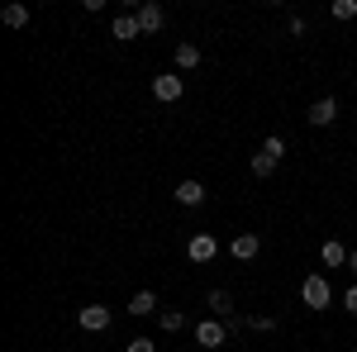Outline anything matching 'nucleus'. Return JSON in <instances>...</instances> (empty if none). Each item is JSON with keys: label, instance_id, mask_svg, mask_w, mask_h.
<instances>
[{"label": "nucleus", "instance_id": "obj_8", "mask_svg": "<svg viewBox=\"0 0 357 352\" xmlns=\"http://www.w3.org/2000/svg\"><path fill=\"white\" fill-rule=\"evenodd\" d=\"M257 247H262V238H257V234H238V238L229 243V252H234L238 262H252V257H257Z\"/></svg>", "mask_w": 357, "mask_h": 352}, {"label": "nucleus", "instance_id": "obj_21", "mask_svg": "<svg viewBox=\"0 0 357 352\" xmlns=\"http://www.w3.org/2000/svg\"><path fill=\"white\" fill-rule=\"evenodd\" d=\"M129 352H158V343H153V338H134V343H129Z\"/></svg>", "mask_w": 357, "mask_h": 352}, {"label": "nucleus", "instance_id": "obj_12", "mask_svg": "<svg viewBox=\"0 0 357 352\" xmlns=\"http://www.w3.org/2000/svg\"><path fill=\"white\" fill-rule=\"evenodd\" d=\"M319 257H324L329 267H348V257H353V252H348V247L338 243V238H329V243L319 247Z\"/></svg>", "mask_w": 357, "mask_h": 352}, {"label": "nucleus", "instance_id": "obj_18", "mask_svg": "<svg viewBox=\"0 0 357 352\" xmlns=\"http://www.w3.org/2000/svg\"><path fill=\"white\" fill-rule=\"evenodd\" d=\"M333 20H357V0H333Z\"/></svg>", "mask_w": 357, "mask_h": 352}, {"label": "nucleus", "instance_id": "obj_24", "mask_svg": "<svg viewBox=\"0 0 357 352\" xmlns=\"http://www.w3.org/2000/svg\"><path fill=\"white\" fill-rule=\"evenodd\" d=\"M353 352H357V348H353Z\"/></svg>", "mask_w": 357, "mask_h": 352}, {"label": "nucleus", "instance_id": "obj_16", "mask_svg": "<svg viewBox=\"0 0 357 352\" xmlns=\"http://www.w3.org/2000/svg\"><path fill=\"white\" fill-rule=\"evenodd\" d=\"M158 324H162L167 333H181V328L191 324V319H186V314H181V309H167V314H158Z\"/></svg>", "mask_w": 357, "mask_h": 352}, {"label": "nucleus", "instance_id": "obj_4", "mask_svg": "<svg viewBox=\"0 0 357 352\" xmlns=\"http://www.w3.org/2000/svg\"><path fill=\"white\" fill-rule=\"evenodd\" d=\"M234 333H229V324H220V319H205V324H195V343L200 348H224Z\"/></svg>", "mask_w": 357, "mask_h": 352}, {"label": "nucleus", "instance_id": "obj_1", "mask_svg": "<svg viewBox=\"0 0 357 352\" xmlns=\"http://www.w3.org/2000/svg\"><path fill=\"white\" fill-rule=\"evenodd\" d=\"M301 300H305V309H329L333 305V286L319 276V271H310L305 286H301Z\"/></svg>", "mask_w": 357, "mask_h": 352}, {"label": "nucleus", "instance_id": "obj_9", "mask_svg": "<svg viewBox=\"0 0 357 352\" xmlns=\"http://www.w3.org/2000/svg\"><path fill=\"white\" fill-rule=\"evenodd\" d=\"M110 33L119 38V43H134V38L143 33V29H138V20H134V15H119V20L110 24Z\"/></svg>", "mask_w": 357, "mask_h": 352}, {"label": "nucleus", "instance_id": "obj_14", "mask_svg": "<svg viewBox=\"0 0 357 352\" xmlns=\"http://www.w3.org/2000/svg\"><path fill=\"white\" fill-rule=\"evenodd\" d=\"M129 314H138V319H143V314H158V296H153V291H138V296L129 300Z\"/></svg>", "mask_w": 357, "mask_h": 352}, {"label": "nucleus", "instance_id": "obj_7", "mask_svg": "<svg viewBox=\"0 0 357 352\" xmlns=\"http://www.w3.org/2000/svg\"><path fill=\"white\" fill-rule=\"evenodd\" d=\"M215 252H220V243H215L210 234H195L191 243H186V257H191V262H215Z\"/></svg>", "mask_w": 357, "mask_h": 352}, {"label": "nucleus", "instance_id": "obj_22", "mask_svg": "<svg viewBox=\"0 0 357 352\" xmlns=\"http://www.w3.org/2000/svg\"><path fill=\"white\" fill-rule=\"evenodd\" d=\"M343 309H348V314H357V286H348V291H343Z\"/></svg>", "mask_w": 357, "mask_h": 352}, {"label": "nucleus", "instance_id": "obj_13", "mask_svg": "<svg viewBox=\"0 0 357 352\" xmlns=\"http://www.w3.org/2000/svg\"><path fill=\"white\" fill-rule=\"evenodd\" d=\"M176 72H191V67H200V48L195 43H176Z\"/></svg>", "mask_w": 357, "mask_h": 352}, {"label": "nucleus", "instance_id": "obj_5", "mask_svg": "<svg viewBox=\"0 0 357 352\" xmlns=\"http://www.w3.org/2000/svg\"><path fill=\"white\" fill-rule=\"evenodd\" d=\"M134 20H138V29H143V33H158V29L167 24V10L158 5V0H143V5L134 10Z\"/></svg>", "mask_w": 357, "mask_h": 352}, {"label": "nucleus", "instance_id": "obj_23", "mask_svg": "<svg viewBox=\"0 0 357 352\" xmlns=\"http://www.w3.org/2000/svg\"><path fill=\"white\" fill-rule=\"evenodd\" d=\"M348 271H353V276H357V247H353V257H348Z\"/></svg>", "mask_w": 357, "mask_h": 352}, {"label": "nucleus", "instance_id": "obj_17", "mask_svg": "<svg viewBox=\"0 0 357 352\" xmlns=\"http://www.w3.org/2000/svg\"><path fill=\"white\" fill-rule=\"evenodd\" d=\"M262 158H272V162H281V158H286V138H281V134H272L267 143H262Z\"/></svg>", "mask_w": 357, "mask_h": 352}, {"label": "nucleus", "instance_id": "obj_11", "mask_svg": "<svg viewBox=\"0 0 357 352\" xmlns=\"http://www.w3.org/2000/svg\"><path fill=\"white\" fill-rule=\"evenodd\" d=\"M205 305L215 309V319H234V296H229V291H210Z\"/></svg>", "mask_w": 357, "mask_h": 352}, {"label": "nucleus", "instance_id": "obj_15", "mask_svg": "<svg viewBox=\"0 0 357 352\" xmlns=\"http://www.w3.org/2000/svg\"><path fill=\"white\" fill-rule=\"evenodd\" d=\"M0 20H5L10 29H24L29 24V5H5V10H0Z\"/></svg>", "mask_w": 357, "mask_h": 352}, {"label": "nucleus", "instance_id": "obj_10", "mask_svg": "<svg viewBox=\"0 0 357 352\" xmlns=\"http://www.w3.org/2000/svg\"><path fill=\"white\" fill-rule=\"evenodd\" d=\"M200 200H205V186H200V181H181V186H176V205H186V210H195Z\"/></svg>", "mask_w": 357, "mask_h": 352}, {"label": "nucleus", "instance_id": "obj_20", "mask_svg": "<svg viewBox=\"0 0 357 352\" xmlns=\"http://www.w3.org/2000/svg\"><path fill=\"white\" fill-rule=\"evenodd\" d=\"M248 328H252V333H272L276 319H272V314H252V319H248Z\"/></svg>", "mask_w": 357, "mask_h": 352}, {"label": "nucleus", "instance_id": "obj_6", "mask_svg": "<svg viewBox=\"0 0 357 352\" xmlns=\"http://www.w3.org/2000/svg\"><path fill=\"white\" fill-rule=\"evenodd\" d=\"M305 119H310L314 129H329L333 119H338V100H333V95H324V100H314V105L305 109Z\"/></svg>", "mask_w": 357, "mask_h": 352}, {"label": "nucleus", "instance_id": "obj_19", "mask_svg": "<svg viewBox=\"0 0 357 352\" xmlns=\"http://www.w3.org/2000/svg\"><path fill=\"white\" fill-rule=\"evenodd\" d=\"M276 171V162L272 158H262V153H252V176H272Z\"/></svg>", "mask_w": 357, "mask_h": 352}, {"label": "nucleus", "instance_id": "obj_3", "mask_svg": "<svg viewBox=\"0 0 357 352\" xmlns=\"http://www.w3.org/2000/svg\"><path fill=\"white\" fill-rule=\"evenodd\" d=\"M181 91H186V77L181 72H162V77H153V95L172 105V100H181Z\"/></svg>", "mask_w": 357, "mask_h": 352}, {"label": "nucleus", "instance_id": "obj_2", "mask_svg": "<svg viewBox=\"0 0 357 352\" xmlns=\"http://www.w3.org/2000/svg\"><path fill=\"white\" fill-rule=\"evenodd\" d=\"M77 324H82L86 333H105V328L114 324V314H110V305H82Z\"/></svg>", "mask_w": 357, "mask_h": 352}]
</instances>
